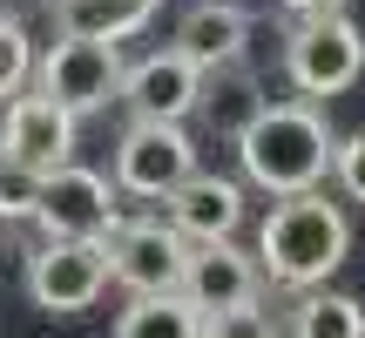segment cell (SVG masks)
Segmentation results:
<instances>
[{
  "label": "cell",
  "mask_w": 365,
  "mask_h": 338,
  "mask_svg": "<svg viewBox=\"0 0 365 338\" xmlns=\"http://www.w3.org/2000/svg\"><path fill=\"white\" fill-rule=\"evenodd\" d=\"M331 156H339V135L325 129L318 102H264L250 116V129L237 135V163H244V183L271 196H298L318 190L331 176Z\"/></svg>",
  "instance_id": "1"
},
{
  "label": "cell",
  "mask_w": 365,
  "mask_h": 338,
  "mask_svg": "<svg viewBox=\"0 0 365 338\" xmlns=\"http://www.w3.org/2000/svg\"><path fill=\"white\" fill-rule=\"evenodd\" d=\"M345 257H352V223H345V210L325 190H298V196H277L271 203V217L257 230V271L271 285L312 291Z\"/></svg>",
  "instance_id": "2"
},
{
  "label": "cell",
  "mask_w": 365,
  "mask_h": 338,
  "mask_svg": "<svg viewBox=\"0 0 365 338\" xmlns=\"http://www.w3.org/2000/svg\"><path fill=\"white\" fill-rule=\"evenodd\" d=\"M284 75L304 102H331L365 75V27L345 21V14H318V21H298L284 41Z\"/></svg>",
  "instance_id": "3"
},
{
  "label": "cell",
  "mask_w": 365,
  "mask_h": 338,
  "mask_svg": "<svg viewBox=\"0 0 365 338\" xmlns=\"http://www.w3.org/2000/svg\"><path fill=\"white\" fill-rule=\"evenodd\" d=\"M34 75H41V95H54V102L81 122V116H95V108L122 102V75H129V61H122V41L61 34V41L34 61Z\"/></svg>",
  "instance_id": "4"
},
{
  "label": "cell",
  "mask_w": 365,
  "mask_h": 338,
  "mask_svg": "<svg viewBox=\"0 0 365 338\" xmlns=\"http://www.w3.org/2000/svg\"><path fill=\"white\" fill-rule=\"evenodd\" d=\"M108 291V244L102 237H48V244L27 257V298L41 312H88Z\"/></svg>",
  "instance_id": "5"
},
{
  "label": "cell",
  "mask_w": 365,
  "mask_h": 338,
  "mask_svg": "<svg viewBox=\"0 0 365 338\" xmlns=\"http://www.w3.org/2000/svg\"><path fill=\"white\" fill-rule=\"evenodd\" d=\"M108 244V277H115L129 298H149V291H182V264H190V237L163 217L143 223H115L102 237Z\"/></svg>",
  "instance_id": "6"
},
{
  "label": "cell",
  "mask_w": 365,
  "mask_h": 338,
  "mask_svg": "<svg viewBox=\"0 0 365 338\" xmlns=\"http://www.w3.org/2000/svg\"><path fill=\"white\" fill-rule=\"evenodd\" d=\"M196 169V143L182 122H129L115 143V190L129 196H170L182 176Z\"/></svg>",
  "instance_id": "7"
},
{
  "label": "cell",
  "mask_w": 365,
  "mask_h": 338,
  "mask_svg": "<svg viewBox=\"0 0 365 338\" xmlns=\"http://www.w3.org/2000/svg\"><path fill=\"white\" fill-rule=\"evenodd\" d=\"M34 223L48 237H108L115 230V183L102 169H81V163H61L41 176V203H34Z\"/></svg>",
  "instance_id": "8"
},
{
  "label": "cell",
  "mask_w": 365,
  "mask_h": 338,
  "mask_svg": "<svg viewBox=\"0 0 365 338\" xmlns=\"http://www.w3.org/2000/svg\"><path fill=\"white\" fill-rule=\"evenodd\" d=\"M0 149H7V163L34 169V176H48V169L75 163V116H68L54 95H14L7 102V122H0Z\"/></svg>",
  "instance_id": "9"
},
{
  "label": "cell",
  "mask_w": 365,
  "mask_h": 338,
  "mask_svg": "<svg viewBox=\"0 0 365 338\" xmlns=\"http://www.w3.org/2000/svg\"><path fill=\"white\" fill-rule=\"evenodd\" d=\"M163 203H170V223L190 244H223V237L244 230V183L217 176V169H190Z\"/></svg>",
  "instance_id": "10"
},
{
  "label": "cell",
  "mask_w": 365,
  "mask_h": 338,
  "mask_svg": "<svg viewBox=\"0 0 365 338\" xmlns=\"http://www.w3.org/2000/svg\"><path fill=\"white\" fill-rule=\"evenodd\" d=\"M196 88H203V68L182 61L176 48L143 54V61L122 75V102H129L135 122H182V116H196Z\"/></svg>",
  "instance_id": "11"
},
{
  "label": "cell",
  "mask_w": 365,
  "mask_h": 338,
  "mask_svg": "<svg viewBox=\"0 0 365 338\" xmlns=\"http://www.w3.org/2000/svg\"><path fill=\"white\" fill-rule=\"evenodd\" d=\"M257 257L237 250V237L223 244H190V264H182V298L196 312H230V304H250L257 298Z\"/></svg>",
  "instance_id": "12"
},
{
  "label": "cell",
  "mask_w": 365,
  "mask_h": 338,
  "mask_svg": "<svg viewBox=\"0 0 365 338\" xmlns=\"http://www.w3.org/2000/svg\"><path fill=\"white\" fill-rule=\"evenodd\" d=\"M244 41H250V14L237 0H196L176 21L170 48L182 61H196V68H223V61H244Z\"/></svg>",
  "instance_id": "13"
},
{
  "label": "cell",
  "mask_w": 365,
  "mask_h": 338,
  "mask_svg": "<svg viewBox=\"0 0 365 338\" xmlns=\"http://www.w3.org/2000/svg\"><path fill=\"white\" fill-rule=\"evenodd\" d=\"M196 108H203V122L217 135H244L250 129V116L264 108V95H257V75H250L244 61H223V68H203V88H196Z\"/></svg>",
  "instance_id": "14"
},
{
  "label": "cell",
  "mask_w": 365,
  "mask_h": 338,
  "mask_svg": "<svg viewBox=\"0 0 365 338\" xmlns=\"http://www.w3.org/2000/svg\"><path fill=\"white\" fill-rule=\"evenodd\" d=\"M149 0H54V27L81 41H129L135 27H149Z\"/></svg>",
  "instance_id": "15"
},
{
  "label": "cell",
  "mask_w": 365,
  "mask_h": 338,
  "mask_svg": "<svg viewBox=\"0 0 365 338\" xmlns=\"http://www.w3.org/2000/svg\"><path fill=\"white\" fill-rule=\"evenodd\" d=\"M115 338H203V312L182 291H149V298H129V312L115 318Z\"/></svg>",
  "instance_id": "16"
},
{
  "label": "cell",
  "mask_w": 365,
  "mask_h": 338,
  "mask_svg": "<svg viewBox=\"0 0 365 338\" xmlns=\"http://www.w3.org/2000/svg\"><path fill=\"white\" fill-rule=\"evenodd\" d=\"M291 338H365V304L345 298V291L312 285L291 312Z\"/></svg>",
  "instance_id": "17"
},
{
  "label": "cell",
  "mask_w": 365,
  "mask_h": 338,
  "mask_svg": "<svg viewBox=\"0 0 365 338\" xmlns=\"http://www.w3.org/2000/svg\"><path fill=\"white\" fill-rule=\"evenodd\" d=\"M27 75H34V41L14 14H0V102H14L27 88Z\"/></svg>",
  "instance_id": "18"
},
{
  "label": "cell",
  "mask_w": 365,
  "mask_h": 338,
  "mask_svg": "<svg viewBox=\"0 0 365 338\" xmlns=\"http://www.w3.org/2000/svg\"><path fill=\"white\" fill-rule=\"evenodd\" d=\"M34 203H41V176L21 163H0V223H34Z\"/></svg>",
  "instance_id": "19"
},
{
  "label": "cell",
  "mask_w": 365,
  "mask_h": 338,
  "mask_svg": "<svg viewBox=\"0 0 365 338\" xmlns=\"http://www.w3.org/2000/svg\"><path fill=\"white\" fill-rule=\"evenodd\" d=\"M203 338H277V325L250 298V304H230V312H203Z\"/></svg>",
  "instance_id": "20"
},
{
  "label": "cell",
  "mask_w": 365,
  "mask_h": 338,
  "mask_svg": "<svg viewBox=\"0 0 365 338\" xmlns=\"http://www.w3.org/2000/svg\"><path fill=\"white\" fill-rule=\"evenodd\" d=\"M331 176H339V190L352 196V203H365V129L339 143V156H331Z\"/></svg>",
  "instance_id": "21"
},
{
  "label": "cell",
  "mask_w": 365,
  "mask_h": 338,
  "mask_svg": "<svg viewBox=\"0 0 365 338\" xmlns=\"http://www.w3.org/2000/svg\"><path fill=\"white\" fill-rule=\"evenodd\" d=\"M284 14H298V21H318V14H345L352 0H277Z\"/></svg>",
  "instance_id": "22"
},
{
  "label": "cell",
  "mask_w": 365,
  "mask_h": 338,
  "mask_svg": "<svg viewBox=\"0 0 365 338\" xmlns=\"http://www.w3.org/2000/svg\"><path fill=\"white\" fill-rule=\"evenodd\" d=\"M0 163H7V149H0Z\"/></svg>",
  "instance_id": "23"
},
{
  "label": "cell",
  "mask_w": 365,
  "mask_h": 338,
  "mask_svg": "<svg viewBox=\"0 0 365 338\" xmlns=\"http://www.w3.org/2000/svg\"><path fill=\"white\" fill-rule=\"evenodd\" d=\"M149 7H163V0H149Z\"/></svg>",
  "instance_id": "24"
}]
</instances>
